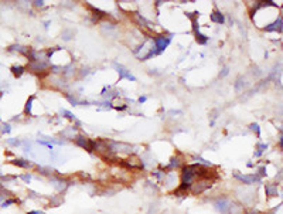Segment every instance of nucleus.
<instances>
[{
	"label": "nucleus",
	"instance_id": "obj_1",
	"mask_svg": "<svg viewBox=\"0 0 283 214\" xmlns=\"http://www.w3.org/2000/svg\"><path fill=\"white\" fill-rule=\"evenodd\" d=\"M235 177L237 179H239V180H242L243 183H247V184H252V183H259L260 181V179L258 177V176H242V174H235Z\"/></svg>",
	"mask_w": 283,
	"mask_h": 214
},
{
	"label": "nucleus",
	"instance_id": "obj_2",
	"mask_svg": "<svg viewBox=\"0 0 283 214\" xmlns=\"http://www.w3.org/2000/svg\"><path fill=\"white\" fill-rule=\"evenodd\" d=\"M170 40L169 38H164V37H159V38H156V47L159 48V50H164V48L169 46Z\"/></svg>",
	"mask_w": 283,
	"mask_h": 214
},
{
	"label": "nucleus",
	"instance_id": "obj_3",
	"mask_svg": "<svg viewBox=\"0 0 283 214\" xmlns=\"http://www.w3.org/2000/svg\"><path fill=\"white\" fill-rule=\"evenodd\" d=\"M217 206V208L221 211V213H225L226 210H228V201L226 200H221V201H218V203L215 204Z\"/></svg>",
	"mask_w": 283,
	"mask_h": 214
},
{
	"label": "nucleus",
	"instance_id": "obj_4",
	"mask_svg": "<svg viewBox=\"0 0 283 214\" xmlns=\"http://www.w3.org/2000/svg\"><path fill=\"white\" fill-rule=\"evenodd\" d=\"M266 193L268 196H277V187L275 184H266Z\"/></svg>",
	"mask_w": 283,
	"mask_h": 214
},
{
	"label": "nucleus",
	"instance_id": "obj_5",
	"mask_svg": "<svg viewBox=\"0 0 283 214\" xmlns=\"http://www.w3.org/2000/svg\"><path fill=\"white\" fill-rule=\"evenodd\" d=\"M13 163L17 164V166H20V167H30L31 166V163H28L27 160H23V159H14Z\"/></svg>",
	"mask_w": 283,
	"mask_h": 214
},
{
	"label": "nucleus",
	"instance_id": "obj_6",
	"mask_svg": "<svg viewBox=\"0 0 283 214\" xmlns=\"http://www.w3.org/2000/svg\"><path fill=\"white\" fill-rule=\"evenodd\" d=\"M211 19H212V21H217V23H222L224 21V17L221 16L220 13H214L212 16H211Z\"/></svg>",
	"mask_w": 283,
	"mask_h": 214
},
{
	"label": "nucleus",
	"instance_id": "obj_7",
	"mask_svg": "<svg viewBox=\"0 0 283 214\" xmlns=\"http://www.w3.org/2000/svg\"><path fill=\"white\" fill-rule=\"evenodd\" d=\"M23 70H24V68L20 67V65H19V67H13V68H11V71H13V74L16 75V77H20L21 74H23Z\"/></svg>",
	"mask_w": 283,
	"mask_h": 214
},
{
	"label": "nucleus",
	"instance_id": "obj_8",
	"mask_svg": "<svg viewBox=\"0 0 283 214\" xmlns=\"http://www.w3.org/2000/svg\"><path fill=\"white\" fill-rule=\"evenodd\" d=\"M14 201H16V200H13V199H11V200H6V201H3V203H2V207H4V208H6L7 206H10V204H13Z\"/></svg>",
	"mask_w": 283,
	"mask_h": 214
},
{
	"label": "nucleus",
	"instance_id": "obj_9",
	"mask_svg": "<svg viewBox=\"0 0 283 214\" xmlns=\"http://www.w3.org/2000/svg\"><path fill=\"white\" fill-rule=\"evenodd\" d=\"M197 41H200V43H205L207 38H204V36H201V34H197Z\"/></svg>",
	"mask_w": 283,
	"mask_h": 214
},
{
	"label": "nucleus",
	"instance_id": "obj_10",
	"mask_svg": "<svg viewBox=\"0 0 283 214\" xmlns=\"http://www.w3.org/2000/svg\"><path fill=\"white\" fill-rule=\"evenodd\" d=\"M178 164H180V162H178V159H173V160H171V163H170V167H174V166H178Z\"/></svg>",
	"mask_w": 283,
	"mask_h": 214
},
{
	"label": "nucleus",
	"instance_id": "obj_11",
	"mask_svg": "<svg viewBox=\"0 0 283 214\" xmlns=\"http://www.w3.org/2000/svg\"><path fill=\"white\" fill-rule=\"evenodd\" d=\"M31 101H33V98H30V101L27 102V107H26V112H27V114L30 112V108H31Z\"/></svg>",
	"mask_w": 283,
	"mask_h": 214
},
{
	"label": "nucleus",
	"instance_id": "obj_12",
	"mask_svg": "<svg viewBox=\"0 0 283 214\" xmlns=\"http://www.w3.org/2000/svg\"><path fill=\"white\" fill-rule=\"evenodd\" d=\"M3 132H7V133H9V132H10V125H6V124H4V125H3Z\"/></svg>",
	"mask_w": 283,
	"mask_h": 214
},
{
	"label": "nucleus",
	"instance_id": "obj_13",
	"mask_svg": "<svg viewBox=\"0 0 283 214\" xmlns=\"http://www.w3.org/2000/svg\"><path fill=\"white\" fill-rule=\"evenodd\" d=\"M21 179H23L24 181H30V174H24V176H21Z\"/></svg>",
	"mask_w": 283,
	"mask_h": 214
},
{
	"label": "nucleus",
	"instance_id": "obj_14",
	"mask_svg": "<svg viewBox=\"0 0 283 214\" xmlns=\"http://www.w3.org/2000/svg\"><path fill=\"white\" fill-rule=\"evenodd\" d=\"M28 214H43L41 211H28Z\"/></svg>",
	"mask_w": 283,
	"mask_h": 214
}]
</instances>
